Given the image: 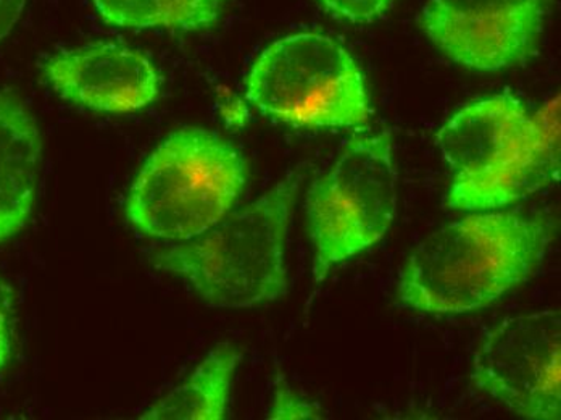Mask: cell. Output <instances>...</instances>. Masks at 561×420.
Returning a JSON list of instances; mask_svg holds the SVG:
<instances>
[{
	"instance_id": "1",
	"label": "cell",
	"mask_w": 561,
	"mask_h": 420,
	"mask_svg": "<svg viewBox=\"0 0 561 420\" xmlns=\"http://www.w3.org/2000/svg\"><path fill=\"white\" fill-rule=\"evenodd\" d=\"M553 237V220L523 212L451 222L410 254L397 298L434 316L484 309L536 272Z\"/></svg>"
},
{
	"instance_id": "2",
	"label": "cell",
	"mask_w": 561,
	"mask_h": 420,
	"mask_svg": "<svg viewBox=\"0 0 561 420\" xmlns=\"http://www.w3.org/2000/svg\"><path fill=\"white\" fill-rule=\"evenodd\" d=\"M454 170L447 204L485 211L531 196L560 173V98L536 114L510 92L471 102L437 135Z\"/></svg>"
},
{
	"instance_id": "3",
	"label": "cell",
	"mask_w": 561,
	"mask_h": 420,
	"mask_svg": "<svg viewBox=\"0 0 561 420\" xmlns=\"http://www.w3.org/2000/svg\"><path fill=\"white\" fill-rule=\"evenodd\" d=\"M306 172L293 170L251 206L186 245L153 252L159 271L183 279L208 306L251 309L287 295L284 249Z\"/></svg>"
},
{
	"instance_id": "4",
	"label": "cell",
	"mask_w": 561,
	"mask_h": 420,
	"mask_svg": "<svg viewBox=\"0 0 561 420\" xmlns=\"http://www.w3.org/2000/svg\"><path fill=\"white\" fill-rule=\"evenodd\" d=\"M245 183L248 166L231 143L208 129H180L144 163L126 217L146 237L190 241L224 220Z\"/></svg>"
},
{
	"instance_id": "5",
	"label": "cell",
	"mask_w": 561,
	"mask_h": 420,
	"mask_svg": "<svg viewBox=\"0 0 561 420\" xmlns=\"http://www.w3.org/2000/svg\"><path fill=\"white\" fill-rule=\"evenodd\" d=\"M245 95L273 121L307 129H362L371 117L365 77L352 54L321 33H297L266 47Z\"/></svg>"
},
{
	"instance_id": "6",
	"label": "cell",
	"mask_w": 561,
	"mask_h": 420,
	"mask_svg": "<svg viewBox=\"0 0 561 420\" xmlns=\"http://www.w3.org/2000/svg\"><path fill=\"white\" fill-rule=\"evenodd\" d=\"M306 214L313 242V279L381 241L397 214V169L388 133L360 136L311 184Z\"/></svg>"
},
{
	"instance_id": "7",
	"label": "cell",
	"mask_w": 561,
	"mask_h": 420,
	"mask_svg": "<svg viewBox=\"0 0 561 420\" xmlns=\"http://www.w3.org/2000/svg\"><path fill=\"white\" fill-rule=\"evenodd\" d=\"M560 347L559 310L508 317L482 340L471 381L522 418L560 419Z\"/></svg>"
},
{
	"instance_id": "8",
	"label": "cell",
	"mask_w": 561,
	"mask_h": 420,
	"mask_svg": "<svg viewBox=\"0 0 561 420\" xmlns=\"http://www.w3.org/2000/svg\"><path fill=\"white\" fill-rule=\"evenodd\" d=\"M550 0H430L421 26L457 64L501 71L536 53Z\"/></svg>"
},
{
	"instance_id": "9",
	"label": "cell",
	"mask_w": 561,
	"mask_h": 420,
	"mask_svg": "<svg viewBox=\"0 0 561 420\" xmlns=\"http://www.w3.org/2000/svg\"><path fill=\"white\" fill-rule=\"evenodd\" d=\"M44 77L67 101L95 112L129 114L157 101L162 78L152 61L118 44H94L50 57Z\"/></svg>"
},
{
	"instance_id": "10",
	"label": "cell",
	"mask_w": 561,
	"mask_h": 420,
	"mask_svg": "<svg viewBox=\"0 0 561 420\" xmlns=\"http://www.w3.org/2000/svg\"><path fill=\"white\" fill-rule=\"evenodd\" d=\"M43 141L28 109L0 94V241L19 234L33 214Z\"/></svg>"
},
{
	"instance_id": "11",
	"label": "cell",
	"mask_w": 561,
	"mask_h": 420,
	"mask_svg": "<svg viewBox=\"0 0 561 420\" xmlns=\"http://www.w3.org/2000/svg\"><path fill=\"white\" fill-rule=\"evenodd\" d=\"M241 360L242 353L234 344H218L184 384L147 409L140 419H225L232 377Z\"/></svg>"
},
{
	"instance_id": "12",
	"label": "cell",
	"mask_w": 561,
	"mask_h": 420,
	"mask_svg": "<svg viewBox=\"0 0 561 420\" xmlns=\"http://www.w3.org/2000/svg\"><path fill=\"white\" fill-rule=\"evenodd\" d=\"M228 0H94L105 22L122 29L197 31L220 19Z\"/></svg>"
},
{
	"instance_id": "13",
	"label": "cell",
	"mask_w": 561,
	"mask_h": 420,
	"mask_svg": "<svg viewBox=\"0 0 561 420\" xmlns=\"http://www.w3.org/2000/svg\"><path fill=\"white\" fill-rule=\"evenodd\" d=\"M270 419H321L320 406L307 401L297 395L287 384L283 375H278L275 385V398H273Z\"/></svg>"
},
{
	"instance_id": "14",
	"label": "cell",
	"mask_w": 561,
	"mask_h": 420,
	"mask_svg": "<svg viewBox=\"0 0 561 420\" xmlns=\"http://www.w3.org/2000/svg\"><path fill=\"white\" fill-rule=\"evenodd\" d=\"M331 13L345 22L371 23L382 15L392 0H320Z\"/></svg>"
},
{
	"instance_id": "15",
	"label": "cell",
	"mask_w": 561,
	"mask_h": 420,
	"mask_svg": "<svg viewBox=\"0 0 561 420\" xmlns=\"http://www.w3.org/2000/svg\"><path fill=\"white\" fill-rule=\"evenodd\" d=\"M13 290L0 279V371L12 357Z\"/></svg>"
},
{
	"instance_id": "16",
	"label": "cell",
	"mask_w": 561,
	"mask_h": 420,
	"mask_svg": "<svg viewBox=\"0 0 561 420\" xmlns=\"http://www.w3.org/2000/svg\"><path fill=\"white\" fill-rule=\"evenodd\" d=\"M26 0H0V41L9 36L25 9Z\"/></svg>"
}]
</instances>
